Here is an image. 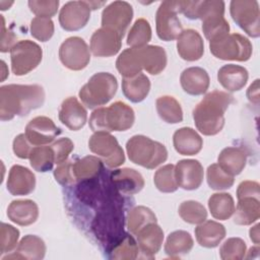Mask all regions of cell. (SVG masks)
<instances>
[{
	"label": "cell",
	"instance_id": "cell-1",
	"mask_svg": "<svg viewBox=\"0 0 260 260\" xmlns=\"http://www.w3.org/2000/svg\"><path fill=\"white\" fill-rule=\"evenodd\" d=\"M44 102L45 90L41 85H3L0 88V119L9 121L15 116H26Z\"/></svg>",
	"mask_w": 260,
	"mask_h": 260
},
{
	"label": "cell",
	"instance_id": "cell-2",
	"mask_svg": "<svg viewBox=\"0 0 260 260\" xmlns=\"http://www.w3.org/2000/svg\"><path fill=\"white\" fill-rule=\"evenodd\" d=\"M233 101L234 96L225 91L208 92L193 110L194 123L199 132L207 136L219 133L224 126V113Z\"/></svg>",
	"mask_w": 260,
	"mask_h": 260
},
{
	"label": "cell",
	"instance_id": "cell-3",
	"mask_svg": "<svg viewBox=\"0 0 260 260\" xmlns=\"http://www.w3.org/2000/svg\"><path fill=\"white\" fill-rule=\"evenodd\" d=\"M135 122L133 109L123 102H115L109 107L94 110L89 118V127L93 132L126 131Z\"/></svg>",
	"mask_w": 260,
	"mask_h": 260
},
{
	"label": "cell",
	"instance_id": "cell-4",
	"mask_svg": "<svg viewBox=\"0 0 260 260\" xmlns=\"http://www.w3.org/2000/svg\"><path fill=\"white\" fill-rule=\"evenodd\" d=\"M129 159L143 168L154 169L168 158V150L164 144L144 135H134L126 143Z\"/></svg>",
	"mask_w": 260,
	"mask_h": 260
},
{
	"label": "cell",
	"instance_id": "cell-5",
	"mask_svg": "<svg viewBox=\"0 0 260 260\" xmlns=\"http://www.w3.org/2000/svg\"><path fill=\"white\" fill-rule=\"evenodd\" d=\"M118 89L117 78L109 72L93 74L78 92L81 102L88 108L93 109L108 104Z\"/></svg>",
	"mask_w": 260,
	"mask_h": 260
},
{
	"label": "cell",
	"instance_id": "cell-6",
	"mask_svg": "<svg viewBox=\"0 0 260 260\" xmlns=\"http://www.w3.org/2000/svg\"><path fill=\"white\" fill-rule=\"evenodd\" d=\"M223 15V1H199L198 18L202 20V31L209 42L229 34L230 24Z\"/></svg>",
	"mask_w": 260,
	"mask_h": 260
},
{
	"label": "cell",
	"instance_id": "cell-7",
	"mask_svg": "<svg viewBox=\"0 0 260 260\" xmlns=\"http://www.w3.org/2000/svg\"><path fill=\"white\" fill-rule=\"evenodd\" d=\"M211 54L220 60L248 61L252 56L253 47L249 39L240 34H228L209 42Z\"/></svg>",
	"mask_w": 260,
	"mask_h": 260
},
{
	"label": "cell",
	"instance_id": "cell-8",
	"mask_svg": "<svg viewBox=\"0 0 260 260\" xmlns=\"http://www.w3.org/2000/svg\"><path fill=\"white\" fill-rule=\"evenodd\" d=\"M42 57V48L37 43L29 40L19 41L10 51L11 70L17 76L25 75L38 67Z\"/></svg>",
	"mask_w": 260,
	"mask_h": 260
},
{
	"label": "cell",
	"instance_id": "cell-9",
	"mask_svg": "<svg viewBox=\"0 0 260 260\" xmlns=\"http://www.w3.org/2000/svg\"><path fill=\"white\" fill-rule=\"evenodd\" d=\"M88 147L91 152L102 157L103 162L109 168H118L125 161V154L115 136L109 132H94L89 140Z\"/></svg>",
	"mask_w": 260,
	"mask_h": 260
},
{
	"label": "cell",
	"instance_id": "cell-10",
	"mask_svg": "<svg viewBox=\"0 0 260 260\" xmlns=\"http://www.w3.org/2000/svg\"><path fill=\"white\" fill-rule=\"evenodd\" d=\"M233 20L250 37L260 36V11L256 0H233L230 5Z\"/></svg>",
	"mask_w": 260,
	"mask_h": 260
},
{
	"label": "cell",
	"instance_id": "cell-11",
	"mask_svg": "<svg viewBox=\"0 0 260 260\" xmlns=\"http://www.w3.org/2000/svg\"><path fill=\"white\" fill-rule=\"evenodd\" d=\"M178 13V1L168 0L160 3L155 14L156 35L160 40L165 42L174 41L183 31Z\"/></svg>",
	"mask_w": 260,
	"mask_h": 260
},
{
	"label": "cell",
	"instance_id": "cell-12",
	"mask_svg": "<svg viewBox=\"0 0 260 260\" xmlns=\"http://www.w3.org/2000/svg\"><path fill=\"white\" fill-rule=\"evenodd\" d=\"M123 225V212L121 213L119 208L107 207L94 218L92 230L101 241H106L111 245L124 234Z\"/></svg>",
	"mask_w": 260,
	"mask_h": 260
},
{
	"label": "cell",
	"instance_id": "cell-13",
	"mask_svg": "<svg viewBox=\"0 0 260 260\" xmlns=\"http://www.w3.org/2000/svg\"><path fill=\"white\" fill-rule=\"evenodd\" d=\"M59 58L65 67L78 71L85 68L90 61L89 48L83 39L70 37L61 44Z\"/></svg>",
	"mask_w": 260,
	"mask_h": 260
},
{
	"label": "cell",
	"instance_id": "cell-14",
	"mask_svg": "<svg viewBox=\"0 0 260 260\" xmlns=\"http://www.w3.org/2000/svg\"><path fill=\"white\" fill-rule=\"evenodd\" d=\"M133 18V8L126 1H114L102 13V27L110 28L122 38Z\"/></svg>",
	"mask_w": 260,
	"mask_h": 260
},
{
	"label": "cell",
	"instance_id": "cell-15",
	"mask_svg": "<svg viewBox=\"0 0 260 260\" xmlns=\"http://www.w3.org/2000/svg\"><path fill=\"white\" fill-rule=\"evenodd\" d=\"M88 1H69L63 5L59 13V22L68 31L79 30L86 25L90 18Z\"/></svg>",
	"mask_w": 260,
	"mask_h": 260
},
{
	"label": "cell",
	"instance_id": "cell-16",
	"mask_svg": "<svg viewBox=\"0 0 260 260\" xmlns=\"http://www.w3.org/2000/svg\"><path fill=\"white\" fill-rule=\"evenodd\" d=\"M60 133L61 129L55 125L52 119L45 116L31 119L25 126V136L35 146L51 143Z\"/></svg>",
	"mask_w": 260,
	"mask_h": 260
},
{
	"label": "cell",
	"instance_id": "cell-17",
	"mask_svg": "<svg viewBox=\"0 0 260 260\" xmlns=\"http://www.w3.org/2000/svg\"><path fill=\"white\" fill-rule=\"evenodd\" d=\"M122 39L116 31L101 27L90 38V51L95 57H112L120 51Z\"/></svg>",
	"mask_w": 260,
	"mask_h": 260
},
{
	"label": "cell",
	"instance_id": "cell-18",
	"mask_svg": "<svg viewBox=\"0 0 260 260\" xmlns=\"http://www.w3.org/2000/svg\"><path fill=\"white\" fill-rule=\"evenodd\" d=\"M175 176L179 187L184 190H196L203 181V167L197 159H181L175 166Z\"/></svg>",
	"mask_w": 260,
	"mask_h": 260
},
{
	"label": "cell",
	"instance_id": "cell-19",
	"mask_svg": "<svg viewBox=\"0 0 260 260\" xmlns=\"http://www.w3.org/2000/svg\"><path fill=\"white\" fill-rule=\"evenodd\" d=\"M59 119L68 129L77 131L85 125L87 112L76 98L69 96L60 106Z\"/></svg>",
	"mask_w": 260,
	"mask_h": 260
},
{
	"label": "cell",
	"instance_id": "cell-20",
	"mask_svg": "<svg viewBox=\"0 0 260 260\" xmlns=\"http://www.w3.org/2000/svg\"><path fill=\"white\" fill-rule=\"evenodd\" d=\"M6 185L11 195H28L35 190L36 176L27 168L14 165L9 171Z\"/></svg>",
	"mask_w": 260,
	"mask_h": 260
},
{
	"label": "cell",
	"instance_id": "cell-21",
	"mask_svg": "<svg viewBox=\"0 0 260 260\" xmlns=\"http://www.w3.org/2000/svg\"><path fill=\"white\" fill-rule=\"evenodd\" d=\"M179 56L186 61H197L204 53V43L200 34L192 28L181 32L177 41Z\"/></svg>",
	"mask_w": 260,
	"mask_h": 260
},
{
	"label": "cell",
	"instance_id": "cell-22",
	"mask_svg": "<svg viewBox=\"0 0 260 260\" xmlns=\"http://www.w3.org/2000/svg\"><path fill=\"white\" fill-rule=\"evenodd\" d=\"M111 181L114 187L126 195L140 192L144 187V179L134 169H118L111 173Z\"/></svg>",
	"mask_w": 260,
	"mask_h": 260
},
{
	"label": "cell",
	"instance_id": "cell-23",
	"mask_svg": "<svg viewBox=\"0 0 260 260\" xmlns=\"http://www.w3.org/2000/svg\"><path fill=\"white\" fill-rule=\"evenodd\" d=\"M135 236L139 250L147 258H153L160 250L164 242V232L156 222L145 225Z\"/></svg>",
	"mask_w": 260,
	"mask_h": 260
},
{
	"label": "cell",
	"instance_id": "cell-24",
	"mask_svg": "<svg viewBox=\"0 0 260 260\" xmlns=\"http://www.w3.org/2000/svg\"><path fill=\"white\" fill-rule=\"evenodd\" d=\"M181 86L185 92L191 95H201L209 87V75L201 67H189L185 69L180 76Z\"/></svg>",
	"mask_w": 260,
	"mask_h": 260
},
{
	"label": "cell",
	"instance_id": "cell-25",
	"mask_svg": "<svg viewBox=\"0 0 260 260\" xmlns=\"http://www.w3.org/2000/svg\"><path fill=\"white\" fill-rule=\"evenodd\" d=\"M46 254V244L38 236L26 235L18 243L15 251L3 257V260L8 259H29L39 260L43 259Z\"/></svg>",
	"mask_w": 260,
	"mask_h": 260
},
{
	"label": "cell",
	"instance_id": "cell-26",
	"mask_svg": "<svg viewBox=\"0 0 260 260\" xmlns=\"http://www.w3.org/2000/svg\"><path fill=\"white\" fill-rule=\"evenodd\" d=\"M7 216L18 225H30L39 217V207L35 201L29 199L13 200L7 208Z\"/></svg>",
	"mask_w": 260,
	"mask_h": 260
},
{
	"label": "cell",
	"instance_id": "cell-27",
	"mask_svg": "<svg viewBox=\"0 0 260 260\" xmlns=\"http://www.w3.org/2000/svg\"><path fill=\"white\" fill-rule=\"evenodd\" d=\"M174 147L182 155H195L203 145L201 136L190 127L178 129L173 136Z\"/></svg>",
	"mask_w": 260,
	"mask_h": 260
},
{
	"label": "cell",
	"instance_id": "cell-28",
	"mask_svg": "<svg viewBox=\"0 0 260 260\" xmlns=\"http://www.w3.org/2000/svg\"><path fill=\"white\" fill-rule=\"evenodd\" d=\"M249 78L248 70L240 65L226 64L217 71L218 82L229 91H239L242 89Z\"/></svg>",
	"mask_w": 260,
	"mask_h": 260
},
{
	"label": "cell",
	"instance_id": "cell-29",
	"mask_svg": "<svg viewBox=\"0 0 260 260\" xmlns=\"http://www.w3.org/2000/svg\"><path fill=\"white\" fill-rule=\"evenodd\" d=\"M225 228L214 220H206L195 229L198 244L204 248H215L225 237Z\"/></svg>",
	"mask_w": 260,
	"mask_h": 260
},
{
	"label": "cell",
	"instance_id": "cell-30",
	"mask_svg": "<svg viewBox=\"0 0 260 260\" xmlns=\"http://www.w3.org/2000/svg\"><path fill=\"white\" fill-rule=\"evenodd\" d=\"M143 69L152 75H157L167 66V53L160 46L146 45L139 48Z\"/></svg>",
	"mask_w": 260,
	"mask_h": 260
},
{
	"label": "cell",
	"instance_id": "cell-31",
	"mask_svg": "<svg viewBox=\"0 0 260 260\" xmlns=\"http://www.w3.org/2000/svg\"><path fill=\"white\" fill-rule=\"evenodd\" d=\"M218 166L232 176L242 173L247 164V153L241 147L229 146L223 148L218 155Z\"/></svg>",
	"mask_w": 260,
	"mask_h": 260
},
{
	"label": "cell",
	"instance_id": "cell-32",
	"mask_svg": "<svg viewBox=\"0 0 260 260\" xmlns=\"http://www.w3.org/2000/svg\"><path fill=\"white\" fill-rule=\"evenodd\" d=\"M234 222L239 225H250L260 217V200L255 197L238 199L234 210Z\"/></svg>",
	"mask_w": 260,
	"mask_h": 260
},
{
	"label": "cell",
	"instance_id": "cell-33",
	"mask_svg": "<svg viewBox=\"0 0 260 260\" xmlns=\"http://www.w3.org/2000/svg\"><path fill=\"white\" fill-rule=\"evenodd\" d=\"M122 90L130 102L140 103L147 96L150 90V81L143 73L129 78H123Z\"/></svg>",
	"mask_w": 260,
	"mask_h": 260
},
{
	"label": "cell",
	"instance_id": "cell-34",
	"mask_svg": "<svg viewBox=\"0 0 260 260\" xmlns=\"http://www.w3.org/2000/svg\"><path fill=\"white\" fill-rule=\"evenodd\" d=\"M139 248L134 238L124 233L117 241L109 245V258L116 260H133L138 256Z\"/></svg>",
	"mask_w": 260,
	"mask_h": 260
},
{
	"label": "cell",
	"instance_id": "cell-35",
	"mask_svg": "<svg viewBox=\"0 0 260 260\" xmlns=\"http://www.w3.org/2000/svg\"><path fill=\"white\" fill-rule=\"evenodd\" d=\"M116 68L124 78L133 77L143 69L139 48H129L124 50L116 61Z\"/></svg>",
	"mask_w": 260,
	"mask_h": 260
},
{
	"label": "cell",
	"instance_id": "cell-36",
	"mask_svg": "<svg viewBox=\"0 0 260 260\" xmlns=\"http://www.w3.org/2000/svg\"><path fill=\"white\" fill-rule=\"evenodd\" d=\"M102 170L103 161L93 155H87L72 162V172L75 182L95 179Z\"/></svg>",
	"mask_w": 260,
	"mask_h": 260
},
{
	"label": "cell",
	"instance_id": "cell-37",
	"mask_svg": "<svg viewBox=\"0 0 260 260\" xmlns=\"http://www.w3.org/2000/svg\"><path fill=\"white\" fill-rule=\"evenodd\" d=\"M194 245V241L186 231H175L171 233L165 244V252L170 257H179L189 253Z\"/></svg>",
	"mask_w": 260,
	"mask_h": 260
},
{
	"label": "cell",
	"instance_id": "cell-38",
	"mask_svg": "<svg viewBox=\"0 0 260 260\" xmlns=\"http://www.w3.org/2000/svg\"><path fill=\"white\" fill-rule=\"evenodd\" d=\"M155 106L157 114L162 121L169 124H177L183 121V111L181 105L174 96H159L155 102Z\"/></svg>",
	"mask_w": 260,
	"mask_h": 260
},
{
	"label": "cell",
	"instance_id": "cell-39",
	"mask_svg": "<svg viewBox=\"0 0 260 260\" xmlns=\"http://www.w3.org/2000/svg\"><path fill=\"white\" fill-rule=\"evenodd\" d=\"M208 207L215 219L226 220L234 213L235 201L229 193H215L209 197Z\"/></svg>",
	"mask_w": 260,
	"mask_h": 260
},
{
	"label": "cell",
	"instance_id": "cell-40",
	"mask_svg": "<svg viewBox=\"0 0 260 260\" xmlns=\"http://www.w3.org/2000/svg\"><path fill=\"white\" fill-rule=\"evenodd\" d=\"M152 222H156V216L146 206H135L127 215V228L133 235H136L142 228Z\"/></svg>",
	"mask_w": 260,
	"mask_h": 260
},
{
	"label": "cell",
	"instance_id": "cell-41",
	"mask_svg": "<svg viewBox=\"0 0 260 260\" xmlns=\"http://www.w3.org/2000/svg\"><path fill=\"white\" fill-rule=\"evenodd\" d=\"M29 164L31 168L41 173L51 171L55 164V155L50 146H35L29 154Z\"/></svg>",
	"mask_w": 260,
	"mask_h": 260
},
{
	"label": "cell",
	"instance_id": "cell-42",
	"mask_svg": "<svg viewBox=\"0 0 260 260\" xmlns=\"http://www.w3.org/2000/svg\"><path fill=\"white\" fill-rule=\"evenodd\" d=\"M151 40V27L145 18H138L130 28L127 45L131 48H142Z\"/></svg>",
	"mask_w": 260,
	"mask_h": 260
},
{
	"label": "cell",
	"instance_id": "cell-43",
	"mask_svg": "<svg viewBox=\"0 0 260 260\" xmlns=\"http://www.w3.org/2000/svg\"><path fill=\"white\" fill-rule=\"evenodd\" d=\"M179 215L181 218L191 224H199L206 220L207 211L205 207L194 200H187L180 204Z\"/></svg>",
	"mask_w": 260,
	"mask_h": 260
},
{
	"label": "cell",
	"instance_id": "cell-44",
	"mask_svg": "<svg viewBox=\"0 0 260 260\" xmlns=\"http://www.w3.org/2000/svg\"><path fill=\"white\" fill-rule=\"evenodd\" d=\"M206 180L213 190H226L234 185V176L222 170L218 164H212L207 168Z\"/></svg>",
	"mask_w": 260,
	"mask_h": 260
},
{
	"label": "cell",
	"instance_id": "cell-45",
	"mask_svg": "<svg viewBox=\"0 0 260 260\" xmlns=\"http://www.w3.org/2000/svg\"><path fill=\"white\" fill-rule=\"evenodd\" d=\"M153 182L157 190L164 193L175 192L179 185L175 176V166L172 164L159 168L153 177Z\"/></svg>",
	"mask_w": 260,
	"mask_h": 260
},
{
	"label": "cell",
	"instance_id": "cell-46",
	"mask_svg": "<svg viewBox=\"0 0 260 260\" xmlns=\"http://www.w3.org/2000/svg\"><path fill=\"white\" fill-rule=\"evenodd\" d=\"M246 243L241 238L228 239L219 249V255L222 260H240L245 257Z\"/></svg>",
	"mask_w": 260,
	"mask_h": 260
},
{
	"label": "cell",
	"instance_id": "cell-47",
	"mask_svg": "<svg viewBox=\"0 0 260 260\" xmlns=\"http://www.w3.org/2000/svg\"><path fill=\"white\" fill-rule=\"evenodd\" d=\"M54 22L51 18L36 16L30 21V34L38 41H49L54 35Z\"/></svg>",
	"mask_w": 260,
	"mask_h": 260
},
{
	"label": "cell",
	"instance_id": "cell-48",
	"mask_svg": "<svg viewBox=\"0 0 260 260\" xmlns=\"http://www.w3.org/2000/svg\"><path fill=\"white\" fill-rule=\"evenodd\" d=\"M19 231L11 224L1 222L0 225V255L9 253L17 247Z\"/></svg>",
	"mask_w": 260,
	"mask_h": 260
},
{
	"label": "cell",
	"instance_id": "cell-49",
	"mask_svg": "<svg viewBox=\"0 0 260 260\" xmlns=\"http://www.w3.org/2000/svg\"><path fill=\"white\" fill-rule=\"evenodd\" d=\"M28 7L32 13L40 17L51 18L54 16L59 7L58 0H30Z\"/></svg>",
	"mask_w": 260,
	"mask_h": 260
},
{
	"label": "cell",
	"instance_id": "cell-50",
	"mask_svg": "<svg viewBox=\"0 0 260 260\" xmlns=\"http://www.w3.org/2000/svg\"><path fill=\"white\" fill-rule=\"evenodd\" d=\"M51 147L55 155V164L59 165L67 159V157L74 148V144L69 138L64 137L56 140L51 145Z\"/></svg>",
	"mask_w": 260,
	"mask_h": 260
},
{
	"label": "cell",
	"instance_id": "cell-51",
	"mask_svg": "<svg viewBox=\"0 0 260 260\" xmlns=\"http://www.w3.org/2000/svg\"><path fill=\"white\" fill-rule=\"evenodd\" d=\"M72 162L73 160H65L58 165V167L54 171V177L56 181L63 185L68 186L75 183L73 172H72Z\"/></svg>",
	"mask_w": 260,
	"mask_h": 260
},
{
	"label": "cell",
	"instance_id": "cell-52",
	"mask_svg": "<svg viewBox=\"0 0 260 260\" xmlns=\"http://www.w3.org/2000/svg\"><path fill=\"white\" fill-rule=\"evenodd\" d=\"M34 147L35 146H32V144L28 141L25 134L17 135L14 138L12 144L13 152L19 158H29V154Z\"/></svg>",
	"mask_w": 260,
	"mask_h": 260
},
{
	"label": "cell",
	"instance_id": "cell-53",
	"mask_svg": "<svg viewBox=\"0 0 260 260\" xmlns=\"http://www.w3.org/2000/svg\"><path fill=\"white\" fill-rule=\"evenodd\" d=\"M245 197H260V187L259 184L255 181H244L240 183L237 189V198H245Z\"/></svg>",
	"mask_w": 260,
	"mask_h": 260
},
{
	"label": "cell",
	"instance_id": "cell-54",
	"mask_svg": "<svg viewBox=\"0 0 260 260\" xmlns=\"http://www.w3.org/2000/svg\"><path fill=\"white\" fill-rule=\"evenodd\" d=\"M1 16V20H2V25H1V47H0V51L3 53H6L8 51H11V49L13 48V46L16 44V36L10 31V30H6L5 28V20L3 15Z\"/></svg>",
	"mask_w": 260,
	"mask_h": 260
},
{
	"label": "cell",
	"instance_id": "cell-55",
	"mask_svg": "<svg viewBox=\"0 0 260 260\" xmlns=\"http://www.w3.org/2000/svg\"><path fill=\"white\" fill-rule=\"evenodd\" d=\"M247 98L254 104L259 103V79H256L247 90Z\"/></svg>",
	"mask_w": 260,
	"mask_h": 260
},
{
	"label": "cell",
	"instance_id": "cell-56",
	"mask_svg": "<svg viewBox=\"0 0 260 260\" xmlns=\"http://www.w3.org/2000/svg\"><path fill=\"white\" fill-rule=\"evenodd\" d=\"M259 226L260 224L257 223L256 225H254L253 228L250 229V232H249V235H250V239L252 240V242L256 245H259V242H260V234H259Z\"/></svg>",
	"mask_w": 260,
	"mask_h": 260
},
{
	"label": "cell",
	"instance_id": "cell-57",
	"mask_svg": "<svg viewBox=\"0 0 260 260\" xmlns=\"http://www.w3.org/2000/svg\"><path fill=\"white\" fill-rule=\"evenodd\" d=\"M12 4H13L12 1H10V2H7V1H0V7H1L2 10H6L7 8L9 9V7H10Z\"/></svg>",
	"mask_w": 260,
	"mask_h": 260
}]
</instances>
